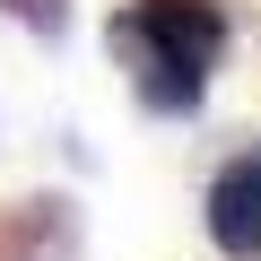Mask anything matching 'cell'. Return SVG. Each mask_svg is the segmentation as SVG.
<instances>
[{"instance_id":"1","label":"cell","mask_w":261,"mask_h":261,"mask_svg":"<svg viewBox=\"0 0 261 261\" xmlns=\"http://www.w3.org/2000/svg\"><path fill=\"white\" fill-rule=\"evenodd\" d=\"M105 53L130 70V96H140L148 113H200L209 70H200V61H183L166 35H148V18H140V9H122V18L105 27Z\"/></svg>"},{"instance_id":"2","label":"cell","mask_w":261,"mask_h":261,"mask_svg":"<svg viewBox=\"0 0 261 261\" xmlns=\"http://www.w3.org/2000/svg\"><path fill=\"white\" fill-rule=\"evenodd\" d=\"M209 244L226 261H261V148L226 157V174L209 183Z\"/></svg>"},{"instance_id":"3","label":"cell","mask_w":261,"mask_h":261,"mask_svg":"<svg viewBox=\"0 0 261 261\" xmlns=\"http://www.w3.org/2000/svg\"><path fill=\"white\" fill-rule=\"evenodd\" d=\"M140 18H148V35H166L183 61L218 70V53H226V0H140Z\"/></svg>"},{"instance_id":"4","label":"cell","mask_w":261,"mask_h":261,"mask_svg":"<svg viewBox=\"0 0 261 261\" xmlns=\"http://www.w3.org/2000/svg\"><path fill=\"white\" fill-rule=\"evenodd\" d=\"M61 252H70V209L61 200L0 209V261H61Z\"/></svg>"},{"instance_id":"5","label":"cell","mask_w":261,"mask_h":261,"mask_svg":"<svg viewBox=\"0 0 261 261\" xmlns=\"http://www.w3.org/2000/svg\"><path fill=\"white\" fill-rule=\"evenodd\" d=\"M0 9H9L27 35H44V44H61V35H70V0H0Z\"/></svg>"}]
</instances>
